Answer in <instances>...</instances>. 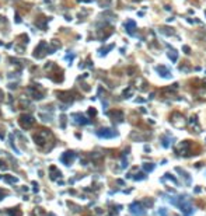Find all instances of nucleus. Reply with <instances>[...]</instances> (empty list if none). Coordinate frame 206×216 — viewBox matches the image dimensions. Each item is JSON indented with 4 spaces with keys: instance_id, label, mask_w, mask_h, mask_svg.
<instances>
[{
    "instance_id": "cd10ccee",
    "label": "nucleus",
    "mask_w": 206,
    "mask_h": 216,
    "mask_svg": "<svg viewBox=\"0 0 206 216\" xmlns=\"http://www.w3.org/2000/svg\"><path fill=\"white\" fill-rule=\"evenodd\" d=\"M145 152H150V146H145Z\"/></svg>"
},
{
    "instance_id": "412c9836",
    "label": "nucleus",
    "mask_w": 206,
    "mask_h": 216,
    "mask_svg": "<svg viewBox=\"0 0 206 216\" xmlns=\"http://www.w3.org/2000/svg\"><path fill=\"white\" fill-rule=\"evenodd\" d=\"M133 178L136 180V181H140V180H145L146 178V175H145V173H139V174L135 175Z\"/></svg>"
},
{
    "instance_id": "393cba45",
    "label": "nucleus",
    "mask_w": 206,
    "mask_h": 216,
    "mask_svg": "<svg viewBox=\"0 0 206 216\" xmlns=\"http://www.w3.org/2000/svg\"><path fill=\"white\" fill-rule=\"evenodd\" d=\"M126 95H132V89H130V87H129L128 90H125V91H123V97H125V98H128Z\"/></svg>"
},
{
    "instance_id": "4468645a",
    "label": "nucleus",
    "mask_w": 206,
    "mask_h": 216,
    "mask_svg": "<svg viewBox=\"0 0 206 216\" xmlns=\"http://www.w3.org/2000/svg\"><path fill=\"white\" fill-rule=\"evenodd\" d=\"M154 167H156V166H154L153 163H145L143 164V170H145L146 173H151L154 170Z\"/></svg>"
},
{
    "instance_id": "a878e982",
    "label": "nucleus",
    "mask_w": 206,
    "mask_h": 216,
    "mask_svg": "<svg viewBox=\"0 0 206 216\" xmlns=\"http://www.w3.org/2000/svg\"><path fill=\"white\" fill-rule=\"evenodd\" d=\"M201 191H202V189H201V188H199V187H196V188H195V189H194V192H195V194H199V192H201Z\"/></svg>"
},
{
    "instance_id": "6e6552de",
    "label": "nucleus",
    "mask_w": 206,
    "mask_h": 216,
    "mask_svg": "<svg viewBox=\"0 0 206 216\" xmlns=\"http://www.w3.org/2000/svg\"><path fill=\"white\" fill-rule=\"evenodd\" d=\"M189 147H191L189 140H184V142L179 143V150H178V153H179V155H186L188 150H189Z\"/></svg>"
},
{
    "instance_id": "20e7f679",
    "label": "nucleus",
    "mask_w": 206,
    "mask_h": 216,
    "mask_svg": "<svg viewBox=\"0 0 206 216\" xmlns=\"http://www.w3.org/2000/svg\"><path fill=\"white\" fill-rule=\"evenodd\" d=\"M97 135L100 138H115L117 136V132L112 129H109V128H104V129H100L97 132Z\"/></svg>"
},
{
    "instance_id": "ddd939ff",
    "label": "nucleus",
    "mask_w": 206,
    "mask_h": 216,
    "mask_svg": "<svg viewBox=\"0 0 206 216\" xmlns=\"http://www.w3.org/2000/svg\"><path fill=\"white\" fill-rule=\"evenodd\" d=\"M168 58H170L173 62H177V59H178V52L175 51V49H170V51H168Z\"/></svg>"
},
{
    "instance_id": "7ed1b4c3",
    "label": "nucleus",
    "mask_w": 206,
    "mask_h": 216,
    "mask_svg": "<svg viewBox=\"0 0 206 216\" xmlns=\"http://www.w3.org/2000/svg\"><path fill=\"white\" fill-rule=\"evenodd\" d=\"M129 212L133 216H143L146 213V208L143 206L142 202H133L129 206Z\"/></svg>"
},
{
    "instance_id": "b1692460",
    "label": "nucleus",
    "mask_w": 206,
    "mask_h": 216,
    "mask_svg": "<svg viewBox=\"0 0 206 216\" xmlns=\"http://www.w3.org/2000/svg\"><path fill=\"white\" fill-rule=\"evenodd\" d=\"M182 51H184V53H186V55L191 53V48L188 46V45H184V46H182Z\"/></svg>"
},
{
    "instance_id": "2eb2a0df",
    "label": "nucleus",
    "mask_w": 206,
    "mask_h": 216,
    "mask_svg": "<svg viewBox=\"0 0 206 216\" xmlns=\"http://www.w3.org/2000/svg\"><path fill=\"white\" fill-rule=\"evenodd\" d=\"M74 121H76L77 124H89V119H86L84 117H81V115H74Z\"/></svg>"
},
{
    "instance_id": "9b49d317",
    "label": "nucleus",
    "mask_w": 206,
    "mask_h": 216,
    "mask_svg": "<svg viewBox=\"0 0 206 216\" xmlns=\"http://www.w3.org/2000/svg\"><path fill=\"white\" fill-rule=\"evenodd\" d=\"M125 28H126V31H128V34L133 35V34H135V30H136V24H135V21L128 20V21L125 23Z\"/></svg>"
},
{
    "instance_id": "f8f14e48",
    "label": "nucleus",
    "mask_w": 206,
    "mask_h": 216,
    "mask_svg": "<svg viewBox=\"0 0 206 216\" xmlns=\"http://www.w3.org/2000/svg\"><path fill=\"white\" fill-rule=\"evenodd\" d=\"M109 115H111V117L114 118V121H117V122H122V119H123V112H122V111H119V110L112 111Z\"/></svg>"
},
{
    "instance_id": "f257e3e1",
    "label": "nucleus",
    "mask_w": 206,
    "mask_h": 216,
    "mask_svg": "<svg viewBox=\"0 0 206 216\" xmlns=\"http://www.w3.org/2000/svg\"><path fill=\"white\" fill-rule=\"evenodd\" d=\"M170 122L173 124L175 128H178V129H181V128L186 127V119L185 117L181 114V112H178V111H174L173 114L170 115Z\"/></svg>"
},
{
    "instance_id": "a211bd4d",
    "label": "nucleus",
    "mask_w": 206,
    "mask_h": 216,
    "mask_svg": "<svg viewBox=\"0 0 206 216\" xmlns=\"http://www.w3.org/2000/svg\"><path fill=\"white\" fill-rule=\"evenodd\" d=\"M179 70H181V72H189L191 67H189V65H188V62H184L182 65H179Z\"/></svg>"
},
{
    "instance_id": "9d476101",
    "label": "nucleus",
    "mask_w": 206,
    "mask_h": 216,
    "mask_svg": "<svg viewBox=\"0 0 206 216\" xmlns=\"http://www.w3.org/2000/svg\"><path fill=\"white\" fill-rule=\"evenodd\" d=\"M157 72L160 73V76L161 77H166V79H168L171 76V73H170V70L167 69L164 65H160V66H157Z\"/></svg>"
},
{
    "instance_id": "f03ea898",
    "label": "nucleus",
    "mask_w": 206,
    "mask_h": 216,
    "mask_svg": "<svg viewBox=\"0 0 206 216\" xmlns=\"http://www.w3.org/2000/svg\"><path fill=\"white\" fill-rule=\"evenodd\" d=\"M179 208L181 211L184 212L185 216H191V213L194 212V209H192V205L188 199H186V196H179Z\"/></svg>"
},
{
    "instance_id": "6ab92c4d",
    "label": "nucleus",
    "mask_w": 206,
    "mask_h": 216,
    "mask_svg": "<svg viewBox=\"0 0 206 216\" xmlns=\"http://www.w3.org/2000/svg\"><path fill=\"white\" fill-rule=\"evenodd\" d=\"M143 206H145V208H151V206H153V201L151 199H145L143 201Z\"/></svg>"
},
{
    "instance_id": "39448f33",
    "label": "nucleus",
    "mask_w": 206,
    "mask_h": 216,
    "mask_svg": "<svg viewBox=\"0 0 206 216\" xmlns=\"http://www.w3.org/2000/svg\"><path fill=\"white\" fill-rule=\"evenodd\" d=\"M188 125L191 127L192 132H194V129H195V132H196V133H199V132H201V127H199V124H198V117H196V115H192V117H191L189 121H188Z\"/></svg>"
},
{
    "instance_id": "dca6fc26",
    "label": "nucleus",
    "mask_w": 206,
    "mask_h": 216,
    "mask_svg": "<svg viewBox=\"0 0 206 216\" xmlns=\"http://www.w3.org/2000/svg\"><path fill=\"white\" fill-rule=\"evenodd\" d=\"M160 31H161L163 34H166V35H175V31H174L173 28H167V27H163Z\"/></svg>"
},
{
    "instance_id": "f3484780",
    "label": "nucleus",
    "mask_w": 206,
    "mask_h": 216,
    "mask_svg": "<svg viewBox=\"0 0 206 216\" xmlns=\"http://www.w3.org/2000/svg\"><path fill=\"white\" fill-rule=\"evenodd\" d=\"M164 178H166V180H170V181H171V183L174 184V185H178V181H177V178H175V177H173V175H171V174H168V173H167V174L164 175Z\"/></svg>"
},
{
    "instance_id": "bb28decb",
    "label": "nucleus",
    "mask_w": 206,
    "mask_h": 216,
    "mask_svg": "<svg viewBox=\"0 0 206 216\" xmlns=\"http://www.w3.org/2000/svg\"><path fill=\"white\" fill-rule=\"evenodd\" d=\"M4 195H6V192L0 189V199H3V196H4Z\"/></svg>"
},
{
    "instance_id": "1a4fd4ad",
    "label": "nucleus",
    "mask_w": 206,
    "mask_h": 216,
    "mask_svg": "<svg viewBox=\"0 0 206 216\" xmlns=\"http://www.w3.org/2000/svg\"><path fill=\"white\" fill-rule=\"evenodd\" d=\"M136 87H139L140 91H146V90L149 89V84L146 83V80L143 77H137L136 79Z\"/></svg>"
},
{
    "instance_id": "0eeeda50",
    "label": "nucleus",
    "mask_w": 206,
    "mask_h": 216,
    "mask_svg": "<svg viewBox=\"0 0 206 216\" xmlns=\"http://www.w3.org/2000/svg\"><path fill=\"white\" fill-rule=\"evenodd\" d=\"M74 157H76V155H74L73 152H66L65 155L62 156V161H63L66 166H70V164H72V161L74 160Z\"/></svg>"
},
{
    "instance_id": "423d86ee",
    "label": "nucleus",
    "mask_w": 206,
    "mask_h": 216,
    "mask_svg": "<svg viewBox=\"0 0 206 216\" xmlns=\"http://www.w3.org/2000/svg\"><path fill=\"white\" fill-rule=\"evenodd\" d=\"M20 124H21V127L28 128L30 125H33L34 124V118L31 117V115H23V117L20 118Z\"/></svg>"
},
{
    "instance_id": "4be33fe9",
    "label": "nucleus",
    "mask_w": 206,
    "mask_h": 216,
    "mask_svg": "<svg viewBox=\"0 0 206 216\" xmlns=\"http://www.w3.org/2000/svg\"><path fill=\"white\" fill-rule=\"evenodd\" d=\"M161 145H163L164 147H168V146H170V142H168V139H167L166 136H163V138H161Z\"/></svg>"
},
{
    "instance_id": "5701e85b",
    "label": "nucleus",
    "mask_w": 206,
    "mask_h": 216,
    "mask_svg": "<svg viewBox=\"0 0 206 216\" xmlns=\"http://www.w3.org/2000/svg\"><path fill=\"white\" fill-rule=\"evenodd\" d=\"M158 215L160 216H167V209L166 208H160L158 209Z\"/></svg>"
},
{
    "instance_id": "aec40b11",
    "label": "nucleus",
    "mask_w": 206,
    "mask_h": 216,
    "mask_svg": "<svg viewBox=\"0 0 206 216\" xmlns=\"http://www.w3.org/2000/svg\"><path fill=\"white\" fill-rule=\"evenodd\" d=\"M198 97L206 98V90H205V87H202L201 90H198Z\"/></svg>"
}]
</instances>
